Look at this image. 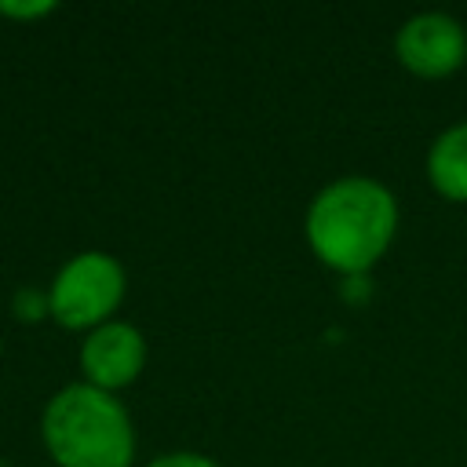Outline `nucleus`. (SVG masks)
Here are the masks:
<instances>
[{
	"instance_id": "1",
	"label": "nucleus",
	"mask_w": 467,
	"mask_h": 467,
	"mask_svg": "<svg viewBox=\"0 0 467 467\" xmlns=\"http://www.w3.org/2000/svg\"><path fill=\"white\" fill-rule=\"evenodd\" d=\"M394 230V193L365 175L328 182L306 212V241L314 255L347 277L365 274L387 252Z\"/></svg>"
},
{
	"instance_id": "2",
	"label": "nucleus",
	"mask_w": 467,
	"mask_h": 467,
	"mask_svg": "<svg viewBox=\"0 0 467 467\" xmlns=\"http://www.w3.org/2000/svg\"><path fill=\"white\" fill-rule=\"evenodd\" d=\"M40 434L58 467H131L135 456L128 412L91 383L62 387L44 409Z\"/></svg>"
},
{
	"instance_id": "3",
	"label": "nucleus",
	"mask_w": 467,
	"mask_h": 467,
	"mask_svg": "<svg viewBox=\"0 0 467 467\" xmlns=\"http://www.w3.org/2000/svg\"><path fill=\"white\" fill-rule=\"evenodd\" d=\"M124 296V270L106 252L73 255L47 292V310L62 328H99Z\"/></svg>"
},
{
	"instance_id": "4",
	"label": "nucleus",
	"mask_w": 467,
	"mask_h": 467,
	"mask_svg": "<svg viewBox=\"0 0 467 467\" xmlns=\"http://www.w3.org/2000/svg\"><path fill=\"white\" fill-rule=\"evenodd\" d=\"M394 51H398L401 66L412 69L416 77H445L463 66L467 36L456 18H449L441 11H427V15H412L398 29Z\"/></svg>"
},
{
	"instance_id": "5",
	"label": "nucleus",
	"mask_w": 467,
	"mask_h": 467,
	"mask_svg": "<svg viewBox=\"0 0 467 467\" xmlns=\"http://www.w3.org/2000/svg\"><path fill=\"white\" fill-rule=\"evenodd\" d=\"M142 361H146V343L124 321H106V325L91 328L80 347V368H84L88 383L99 390H109V394L117 387H128L142 372Z\"/></svg>"
},
{
	"instance_id": "6",
	"label": "nucleus",
	"mask_w": 467,
	"mask_h": 467,
	"mask_svg": "<svg viewBox=\"0 0 467 467\" xmlns=\"http://www.w3.org/2000/svg\"><path fill=\"white\" fill-rule=\"evenodd\" d=\"M431 186L449 201H467V124L441 131L427 153Z\"/></svg>"
},
{
	"instance_id": "7",
	"label": "nucleus",
	"mask_w": 467,
	"mask_h": 467,
	"mask_svg": "<svg viewBox=\"0 0 467 467\" xmlns=\"http://www.w3.org/2000/svg\"><path fill=\"white\" fill-rule=\"evenodd\" d=\"M150 467H219V463L201 452H168V456H157Z\"/></svg>"
},
{
	"instance_id": "8",
	"label": "nucleus",
	"mask_w": 467,
	"mask_h": 467,
	"mask_svg": "<svg viewBox=\"0 0 467 467\" xmlns=\"http://www.w3.org/2000/svg\"><path fill=\"white\" fill-rule=\"evenodd\" d=\"M47 11H55L51 0H36V4H0V15H7V18H33V15H47Z\"/></svg>"
},
{
	"instance_id": "9",
	"label": "nucleus",
	"mask_w": 467,
	"mask_h": 467,
	"mask_svg": "<svg viewBox=\"0 0 467 467\" xmlns=\"http://www.w3.org/2000/svg\"><path fill=\"white\" fill-rule=\"evenodd\" d=\"M4 467H7V463H4Z\"/></svg>"
}]
</instances>
